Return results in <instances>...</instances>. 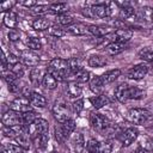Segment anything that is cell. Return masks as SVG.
<instances>
[{
    "mask_svg": "<svg viewBox=\"0 0 153 153\" xmlns=\"http://www.w3.org/2000/svg\"><path fill=\"white\" fill-rule=\"evenodd\" d=\"M45 71L43 68H38V67H35L31 69L30 72V81L33 86H39L42 82H43V78L45 75Z\"/></svg>",
    "mask_w": 153,
    "mask_h": 153,
    "instance_id": "4fadbf2b",
    "label": "cell"
},
{
    "mask_svg": "<svg viewBox=\"0 0 153 153\" xmlns=\"http://www.w3.org/2000/svg\"><path fill=\"white\" fill-rule=\"evenodd\" d=\"M4 24L8 29H11V30L16 29L17 25H18V16H17V13L13 12V11H10V12L5 13V16H4Z\"/></svg>",
    "mask_w": 153,
    "mask_h": 153,
    "instance_id": "ac0fdd59",
    "label": "cell"
},
{
    "mask_svg": "<svg viewBox=\"0 0 153 153\" xmlns=\"http://www.w3.org/2000/svg\"><path fill=\"white\" fill-rule=\"evenodd\" d=\"M148 71H149L148 65H146V63H140V65H136V66L131 67V68L128 71L127 75H128L129 79L140 80V79H143V78L147 75Z\"/></svg>",
    "mask_w": 153,
    "mask_h": 153,
    "instance_id": "52a82bcc",
    "label": "cell"
},
{
    "mask_svg": "<svg viewBox=\"0 0 153 153\" xmlns=\"http://www.w3.org/2000/svg\"><path fill=\"white\" fill-rule=\"evenodd\" d=\"M8 38H10V41H12V42H17V41L20 39V32H19L18 30H16V29L10 30V32H8Z\"/></svg>",
    "mask_w": 153,
    "mask_h": 153,
    "instance_id": "681fc988",
    "label": "cell"
},
{
    "mask_svg": "<svg viewBox=\"0 0 153 153\" xmlns=\"http://www.w3.org/2000/svg\"><path fill=\"white\" fill-rule=\"evenodd\" d=\"M56 22L59 23V25L69 27L71 25L74 24V18H73L72 14H69V13H65V14L57 16V17H56Z\"/></svg>",
    "mask_w": 153,
    "mask_h": 153,
    "instance_id": "4dcf8cb0",
    "label": "cell"
},
{
    "mask_svg": "<svg viewBox=\"0 0 153 153\" xmlns=\"http://www.w3.org/2000/svg\"><path fill=\"white\" fill-rule=\"evenodd\" d=\"M152 33H153V29H152Z\"/></svg>",
    "mask_w": 153,
    "mask_h": 153,
    "instance_id": "6f0895ef",
    "label": "cell"
},
{
    "mask_svg": "<svg viewBox=\"0 0 153 153\" xmlns=\"http://www.w3.org/2000/svg\"><path fill=\"white\" fill-rule=\"evenodd\" d=\"M139 18L145 23H152L153 22V8L151 6H143L139 11Z\"/></svg>",
    "mask_w": 153,
    "mask_h": 153,
    "instance_id": "484cf974",
    "label": "cell"
},
{
    "mask_svg": "<svg viewBox=\"0 0 153 153\" xmlns=\"http://www.w3.org/2000/svg\"><path fill=\"white\" fill-rule=\"evenodd\" d=\"M26 45H27V49L35 51V50H39L42 48V43L38 38L36 37H31V38H27L26 41Z\"/></svg>",
    "mask_w": 153,
    "mask_h": 153,
    "instance_id": "74e56055",
    "label": "cell"
},
{
    "mask_svg": "<svg viewBox=\"0 0 153 153\" xmlns=\"http://www.w3.org/2000/svg\"><path fill=\"white\" fill-rule=\"evenodd\" d=\"M88 26V32L92 33L96 37H104L108 36L112 32V29L110 26H105V25H87Z\"/></svg>",
    "mask_w": 153,
    "mask_h": 153,
    "instance_id": "8fae6325",
    "label": "cell"
},
{
    "mask_svg": "<svg viewBox=\"0 0 153 153\" xmlns=\"http://www.w3.org/2000/svg\"><path fill=\"white\" fill-rule=\"evenodd\" d=\"M32 27H33L36 31H44V30H48V29L50 27V22H49V19H47V18L38 17V18H36V19L32 22Z\"/></svg>",
    "mask_w": 153,
    "mask_h": 153,
    "instance_id": "d4e9b609",
    "label": "cell"
},
{
    "mask_svg": "<svg viewBox=\"0 0 153 153\" xmlns=\"http://www.w3.org/2000/svg\"><path fill=\"white\" fill-rule=\"evenodd\" d=\"M47 32H48L49 36H53V37H56V38H60V37H62L66 33V31L60 25H57V24L50 25V27L47 30Z\"/></svg>",
    "mask_w": 153,
    "mask_h": 153,
    "instance_id": "e575fe53",
    "label": "cell"
},
{
    "mask_svg": "<svg viewBox=\"0 0 153 153\" xmlns=\"http://www.w3.org/2000/svg\"><path fill=\"white\" fill-rule=\"evenodd\" d=\"M135 16H136V12H135V10H134L131 6L120 8L118 17H120V20H122V22H124V20H130V19L135 18Z\"/></svg>",
    "mask_w": 153,
    "mask_h": 153,
    "instance_id": "4316f807",
    "label": "cell"
},
{
    "mask_svg": "<svg viewBox=\"0 0 153 153\" xmlns=\"http://www.w3.org/2000/svg\"><path fill=\"white\" fill-rule=\"evenodd\" d=\"M68 8H69V6L66 2H55V4L49 5V12L53 14H56V16H61V14L67 13Z\"/></svg>",
    "mask_w": 153,
    "mask_h": 153,
    "instance_id": "7402d4cb",
    "label": "cell"
},
{
    "mask_svg": "<svg viewBox=\"0 0 153 153\" xmlns=\"http://www.w3.org/2000/svg\"><path fill=\"white\" fill-rule=\"evenodd\" d=\"M51 153H56V152H51Z\"/></svg>",
    "mask_w": 153,
    "mask_h": 153,
    "instance_id": "9f6ffc18",
    "label": "cell"
},
{
    "mask_svg": "<svg viewBox=\"0 0 153 153\" xmlns=\"http://www.w3.org/2000/svg\"><path fill=\"white\" fill-rule=\"evenodd\" d=\"M31 11L36 14H43L45 12H49V6L44 5V4H38L37 6H35L33 8H31Z\"/></svg>",
    "mask_w": 153,
    "mask_h": 153,
    "instance_id": "c3c4849f",
    "label": "cell"
},
{
    "mask_svg": "<svg viewBox=\"0 0 153 153\" xmlns=\"http://www.w3.org/2000/svg\"><path fill=\"white\" fill-rule=\"evenodd\" d=\"M53 115H54L55 120L60 123H63L65 121H67L69 118L68 109L63 103H55V105L53 108Z\"/></svg>",
    "mask_w": 153,
    "mask_h": 153,
    "instance_id": "9c48e42d",
    "label": "cell"
},
{
    "mask_svg": "<svg viewBox=\"0 0 153 153\" xmlns=\"http://www.w3.org/2000/svg\"><path fill=\"white\" fill-rule=\"evenodd\" d=\"M8 88H10V92H12V93H18L22 91V86L19 85L18 80L16 82H13L12 85H8Z\"/></svg>",
    "mask_w": 153,
    "mask_h": 153,
    "instance_id": "816d5d0a",
    "label": "cell"
},
{
    "mask_svg": "<svg viewBox=\"0 0 153 153\" xmlns=\"http://www.w3.org/2000/svg\"><path fill=\"white\" fill-rule=\"evenodd\" d=\"M25 149L13 143H5L1 146V153H24Z\"/></svg>",
    "mask_w": 153,
    "mask_h": 153,
    "instance_id": "836d02e7",
    "label": "cell"
},
{
    "mask_svg": "<svg viewBox=\"0 0 153 153\" xmlns=\"http://www.w3.org/2000/svg\"><path fill=\"white\" fill-rule=\"evenodd\" d=\"M22 118H23V124H26V126H31L37 118H38V115L35 112V111H27V112H24L22 114Z\"/></svg>",
    "mask_w": 153,
    "mask_h": 153,
    "instance_id": "d590c367",
    "label": "cell"
},
{
    "mask_svg": "<svg viewBox=\"0 0 153 153\" xmlns=\"http://www.w3.org/2000/svg\"><path fill=\"white\" fill-rule=\"evenodd\" d=\"M134 153H147V151L143 148V147H141V146H139L136 149H135V152Z\"/></svg>",
    "mask_w": 153,
    "mask_h": 153,
    "instance_id": "db71d44e",
    "label": "cell"
},
{
    "mask_svg": "<svg viewBox=\"0 0 153 153\" xmlns=\"http://www.w3.org/2000/svg\"><path fill=\"white\" fill-rule=\"evenodd\" d=\"M105 85L103 84V81H102V79H100V75L99 76H94L91 81H90V88H91V91L93 92V93H96V94H100V92L103 91V87H104Z\"/></svg>",
    "mask_w": 153,
    "mask_h": 153,
    "instance_id": "f1b7e54d",
    "label": "cell"
},
{
    "mask_svg": "<svg viewBox=\"0 0 153 153\" xmlns=\"http://www.w3.org/2000/svg\"><path fill=\"white\" fill-rule=\"evenodd\" d=\"M2 126H7V127H13V126H23V118H22V114L13 111V110H7L1 118Z\"/></svg>",
    "mask_w": 153,
    "mask_h": 153,
    "instance_id": "277c9868",
    "label": "cell"
},
{
    "mask_svg": "<svg viewBox=\"0 0 153 153\" xmlns=\"http://www.w3.org/2000/svg\"><path fill=\"white\" fill-rule=\"evenodd\" d=\"M23 126H13V127H7L2 126V134L6 137L10 139H16L20 133H23Z\"/></svg>",
    "mask_w": 153,
    "mask_h": 153,
    "instance_id": "2e32d148",
    "label": "cell"
},
{
    "mask_svg": "<svg viewBox=\"0 0 153 153\" xmlns=\"http://www.w3.org/2000/svg\"><path fill=\"white\" fill-rule=\"evenodd\" d=\"M29 100H30V104L32 106H36V108H44L47 105V99L43 94L38 93V92H30L29 94Z\"/></svg>",
    "mask_w": 153,
    "mask_h": 153,
    "instance_id": "9a60e30c",
    "label": "cell"
},
{
    "mask_svg": "<svg viewBox=\"0 0 153 153\" xmlns=\"http://www.w3.org/2000/svg\"><path fill=\"white\" fill-rule=\"evenodd\" d=\"M127 48V43H120V42H112L105 45V53L110 56H115L121 54Z\"/></svg>",
    "mask_w": 153,
    "mask_h": 153,
    "instance_id": "5bb4252c",
    "label": "cell"
},
{
    "mask_svg": "<svg viewBox=\"0 0 153 153\" xmlns=\"http://www.w3.org/2000/svg\"><path fill=\"white\" fill-rule=\"evenodd\" d=\"M98 141L94 139H91L87 141L85 148H86V153H98Z\"/></svg>",
    "mask_w": 153,
    "mask_h": 153,
    "instance_id": "60d3db41",
    "label": "cell"
},
{
    "mask_svg": "<svg viewBox=\"0 0 153 153\" xmlns=\"http://www.w3.org/2000/svg\"><path fill=\"white\" fill-rule=\"evenodd\" d=\"M90 102H91V104L93 105V108L94 109H102L103 106H105V105H108L109 103H110V100H109V98H108V96H105V94H97V96H94V97H92V98H90Z\"/></svg>",
    "mask_w": 153,
    "mask_h": 153,
    "instance_id": "ffe728a7",
    "label": "cell"
},
{
    "mask_svg": "<svg viewBox=\"0 0 153 153\" xmlns=\"http://www.w3.org/2000/svg\"><path fill=\"white\" fill-rule=\"evenodd\" d=\"M108 36H110V37L112 38L110 43H112V42L127 43V42L131 38V36H133V31L129 30V29H117V30L112 31V32H111L110 35H108Z\"/></svg>",
    "mask_w": 153,
    "mask_h": 153,
    "instance_id": "ba28073f",
    "label": "cell"
},
{
    "mask_svg": "<svg viewBox=\"0 0 153 153\" xmlns=\"http://www.w3.org/2000/svg\"><path fill=\"white\" fill-rule=\"evenodd\" d=\"M81 92H82V88H81V86H80L78 82H75V81H69V82L67 84V94H68L71 98L78 99V98L80 97Z\"/></svg>",
    "mask_w": 153,
    "mask_h": 153,
    "instance_id": "44dd1931",
    "label": "cell"
},
{
    "mask_svg": "<svg viewBox=\"0 0 153 153\" xmlns=\"http://www.w3.org/2000/svg\"><path fill=\"white\" fill-rule=\"evenodd\" d=\"M68 32L74 35V36H82L86 32H88V26H86L82 23H74L73 25H71L68 29Z\"/></svg>",
    "mask_w": 153,
    "mask_h": 153,
    "instance_id": "603a6c76",
    "label": "cell"
},
{
    "mask_svg": "<svg viewBox=\"0 0 153 153\" xmlns=\"http://www.w3.org/2000/svg\"><path fill=\"white\" fill-rule=\"evenodd\" d=\"M31 104H30V100L27 97L25 96H19L17 98H14L11 104H10V109L13 110V111H17L19 114H24V112H27V111H31Z\"/></svg>",
    "mask_w": 153,
    "mask_h": 153,
    "instance_id": "3957f363",
    "label": "cell"
},
{
    "mask_svg": "<svg viewBox=\"0 0 153 153\" xmlns=\"http://www.w3.org/2000/svg\"><path fill=\"white\" fill-rule=\"evenodd\" d=\"M72 143H73V148L75 151V153H82V151L85 149V140L81 133H75L72 137Z\"/></svg>",
    "mask_w": 153,
    "mask_h": 153,
    "instance_id": "e0dca14e",
    "label": "cell"
},
{
    "mask_svg": "<svg viewBox=\"0 0 153 153\" xmlns=\"http://www.w3.org/2000/svg\"><path fill=\"white\" fill-rule=\"evenodd\" d=\"M7 63H8V67H13L14 65L19 63V57H17L14 54L10 53V55L7 56Z\"/></svg>",
    "mask_w": 153,
    "mask_h": 153,
    "instance_id": "f907efd6",
    "label": "cell"
},
{
    "mask_svg": "<svg viewBox=\"0 0 153 153\" xmlns=\"http://www.w3.org/2000/svg\"><path fill=\"white\" fill-rule=\"evenodd\" d=\"M16 143L19 146V147H22L23 149H29V147H30V137H29V135L25 133V131H23V133H20L16 139Z\"/></svg>",
    "mask_w": 153,
    "mask_h": 153,
    "instance_id": "f546056e",
    "label": "cell"
},
{
    "mask_svg": "<svg viewBox=\"0 0 153 153\" xmlns=\"http://www.w3.org/2000/svg\"><path fill=\"white\" fill-rule=\"evenodd\" d=\"M112 145L109 141H100L98 143V153H111Z\"/></svg>",
    "mask_w": 153,
    "mask_h": 153,
    "instance_id": "b9f144b4",
    "label": "cell"
},
{
    "mask_svg": "<svg viewBox=\"0 0 153 153\" xmlns=\"http://www.w3.org/2000/svg\"><path fill=\"white\" fill-rule=\"evenodd\" d=\"M88 66L90 67H93V68H100V67H104L106 65V59L102 55H91L88 57Z\"/></svg>",
    "mask_w": 153,
    "mask_h": 153,
    "instance_id": "cb8c5ba5",
    "label": "cell"
},
{
    "mask_svg": "<svg viewBox=\"0 0 153 153\" xmlns=\"http://www.w3.org/2000/svg\"><path fill=\"white\" fill-rule=\"evenodd\" d=\"M22 5L25 6V7H29V8H33L35 6L38 5V2L37 1H32V0H26V1H23Z\"/></svg>",
    "mask_w": 153,
    "mask_h": 153,
    "instance_id": "f5cc1de1",
    "label": "cell"
},
{
    "mask_svg": "<svg viewBox=\"0 0 153 153\" xmlns=\"http://www.w3.org/2000/svg\"><path fill=\"white\" fill-rule=\"evenodd\" d=\"M61 127H62V129H63V133H65L66 137L68 139V137L71 136V134H72V133L74 131V129H75V122H74V120L68 118L67 121H65L63 123H61Z\"/></svg>",
    "mask_w": 153,
    "mask_h": 153,
    "instance_id": "d6a6232c",
    "label": "cell"
},
{
    "mask_svg": "<svg viewBox=\"0 0 153 153\" xmlns=\"http://www.w3.org/2000/svg\"><path fill=\"white\" fill-rule=\"evenodd\" d=\"M137 136H139L137 129L134 127H129L121 133L120 140H121V143L123 147H129L131 143H134V141L137 139Z\"/></svg>",
    "mask_w": 153,
    "mask_h": 153,
    "instance_id": "8992f818",
    "label": "cell"
},
{
    "mask_svg": "<svg viewBox=\"0 0 153 153\" xmlns=\"http://www.w3.org/2000/svg\"><path fill=\"white\" fill-rule=\"evenodd\" d=\"M2 78H4V80L8 84V85H12L13 82H16L17 80H18V78L11 72V69H8L7 72H5V73H2Z\"/></svg>",
    "mask_w": 153,
    "mask_h": 153,
    "instance_id": "f6af8a7d",
    "label": "cell"
},
{
    "mask_svg": "<svg viewBox=\"0 0 153 153\" xmlns=\"http://www.w3.org/2000/svg\"><path fill=\"white\" fill-rule=\"evenodd\" d=\"M151 148H152V152H153V139H152V141H151Z\"/></svg>",
    "mask_w": 153,
    "mask_h": 153,
    "instance_id": "11a10c76",
    "label": "cell"
},
{
    "mask_svg": "<svg viewBox=\"0 0 153 153\" xmlns=\"http://www.w3.org/2000/svg\"><path fill=\"white\" fill-rule=\"evenodd\" d=\"M120 75H121V69H117L116 68V69H111V71H108L104 74H102L100 75V79H102V81H103L104 85H108V84L114 82Z\"/></svg>",
    "mask_w": 153,
    "mask_h": 153,
    "instance_id": "d6986e66",
    "label": "cell"
},
{
    "mask_svg": "<svg viewBox=\"0 0 153 153\" xmlns=\"http://www.w3.org/2000/svg\"><path fill=\"white\" fill-rule=\"evenodd\" d=\"M29 129L31 130L32 134H35L36 136H38V135H41V134L48 133L49 124H48V122H47L44 118L38 117V118H37V120L29 127Z\"/></svg>",
    "mask_w": 153,
    "mask_h": 153,
    "instance_id": "30bf717a",
    "label": "cell"
},
{
    "mask_svg": "<svg viewBox=\"0 0 153 153\" xmlns=\"http://www.w3.org/2000/svg\"><path fill=\"white\" fill-rule=\"evenodd\" d=\"M54 130H55V137H56V140H57L60 143H63V142L67 140V137H66V135H65V133H63V129H62L61 124H57Z\"/></svg>",
    "mask_w": 153,
    "mask_h": 153,
    "instance_id": "7bdbcfd3",
    "label": "cell"
},
{
    "mask_svg": "<svg viewBox=\"0 0 153 153\" xmlns=\"http://www.w3.org/2000/svg\"><path fill=\"white\" fill-rule=\"evenodd\" d=\"M72 79H73L72 81H75V82H78V84H84V82H87V81L90 80V73H88L86 69L80 68V69L73 75Z\"/></svg>",
    "mask_w": 153,
    "mask_h": 153,
    "instance_id": "83f0119b",
    "label": "cell"
},
{
    "mask_svg": "<svg viewBox=\"0 0 153 153\" xmlns=\"http://www.w3.org/2000/svg\"><path fill=\"white\" fill-rule=\"evenodd\" d=\"M36 141H37V147L38 148H45L47 145H48V141H49V134L48 133H44V134H41L38 136H36Z\"/></svg>",
    "mask_w": 153,
    "mask_h": 153,
    "instance_id": "f35d334b",
    "label": "cell"
},
{
    "mask_svg": "<svg viewBox=\"0 0 153 153\" xmlns=\"http://www.w3.org/2000/svg\"><path fill=\"white\" fill-rule=\"evenodd\" d=\"M39 60H41L39 55L36 54L35 51L30 50V49H24L20 53V61L26 67H33L35 68L39 63Z\"/></svg>",
    "mask_w": 153,
    "mask_h": 153,
    "instance_id": "5b68a950",
    "label": "cell"
},
{
    "mask_svg": "<svg viewBox=\"0 0 153 153\" xmlns=\"http://www.w3.org/2000/svg\"><path fill=\"white\" fill-rule=\"evenodd\" d=\"M72 109H73V112L74 114H76V115H79L81 111H82V109H84V100L82 99H75L73 103H72Z\"/></svg>",
    "mask_w": 153,
    "mask_h": 153,
    "instance_id": "ee69618b",
    "label": "cell"
},
{
    "mask_svg": "<svg viewBox=\"0 0 153 153\" xmlns=\"http://www.w3.org/2000/svg\"><path fill=\"white\" fill-rule=\"evenodd\" d=\"M11 72L19 79V78L23 76V74H24V65H23V63H17V65H14L13 67H11Z\"/></svg>",
    "mask_w": 153,
    "mask_h": 153,
    "instance_id": "bcb514c9",
    "label": "cell"
},
{
    "mask_svg": "<svg viewBox=\"0 0 153 153\" xmlns=\"http://www.w3.org/2000/svg\"><path fill=\"white\" fill-rule=\"evenodd\" d=\"M152 130H153V127H152Z\"/></svg>",
    "mask_w": 153,
    "mask_h": 153,
    "instance_id": "680465c9",
    "label": "cell"
},
{
    "mask_svg": "<svg viewBox=\"0 0 153 153\" xmlns=\"http://www.w3.org/2000/svg\"><path fill=\"white\" fill-rule=\"evenodd\" d=\"M17 4V1H14V0H8V1H5V2H1L0 4V10L2 11V12H10L11 10H12V7L14 6Z\"/></svg>",
    "mask_w": 153,
    "mask_h": 153,
    "instance_id": "7dc6e473",
    "label": "cell"
},
{
    "mask_svg": "<svg viewBox=\"0 0 153 153\" xmlns=\"http://www.w3.org/2000/svg\"><path fill=\"white\" fill-rule=\"evenodd\" d=\"M42 85H43L47 90H54V88H56V86H57V80H56L50 73L47 72L45 75H44V78H43Z\"/></svg>",
    "mask_w": 153,
    "mask_h": 153,
    "instance_id": "1f68e13d",
    "label": "cell"
},
{
    "mask_svg": "<svg viewBox=\"0 0 153 153\" xmlns=\"http://www.w3.org/2000/svg\"><path fill=\"white\" fill-rule=\"evenodd\" d=\"M145 97V92L137 86H129V99H141Z\"/></svg>",
    "mask_w": 153,
    "mask_h": 153,
    "instance_id": "8d00e7d4",
    "label": "cell"
},
{
    "mask_svg": "<svg viewBox=\"0 0 153 153\" xmlns=\"http://www.w3.org/2000/svg\"><path fill=\"white\" fill-rule=\"evenodd\" d=\"M115 98L120 103H126L129 99V86L124 82L120 84L115 88Z\"/></svg>",
    "mask_w": 153,
    "mask_h": 153,
    "instance_id": "7c38bea8",
    "label": "cell"
},
{
    "mask_svg": "<svg viewBox=\"0 0 153 153\" xmlns=\"http://www.w3.org/2000/svg\"><path fill=\"white\" fill-rule=\"evenodd\" d=\"M139 57L146 62H153V50L151 49H142L139 53Z\"/></svg>",
    "mask_w": 153,
    "mask_h": 153,
    "instance_id": "ab89813d",
    "label": "cell"
},
{
    "mask_svg": "<svg viewBox=\"0 0 153 153\" xmlns=\"http://www.w3.org/2000/svg\"><path fill=\"white\" fill-rule=\"evenodd\" d=\"M90 124L96 131H98L100 134H104L105 131H108V129L110 127L109 120L105 116H103L102 114H98V112H91Z\"/></svg>",
    "mask_w": 153,
    "mask_h": 153,
    "instance_id": "7a4b0ae2",
    "label": "cell"
},
{
    "mask_svg": "<svg viewBox=\"0 0 153 153\" xmlns=\"http://www.w3.org/2000/svg\"><path fill=\"white\" fill-rule=\"evenodd\" d=\"M127 120L134 124H143L151 118V112L147 109H141V108H134L130 109L127 112Z\"/></svg>",
    "mask_w": 153,
    "mask_h": 153,
    "instance_id": "6da1fadb",
    "label": "cell"
}]
</instances>
